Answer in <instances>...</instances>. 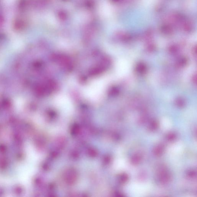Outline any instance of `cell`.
Wrapping results in <instances>:
<instances>
[{
  "instance_id": "1",
  "label": "cell",
  "mask_w": 197,
  "mask_h": 197,
  "mask_svg": "<svg viewBox=\"0 0 197 197\" xmlns=\"http://www.w3.org/2000/svg\"><path fill=\"white\" fill-rule=\"evenodd\" d=\"M136 71L138 73L140 74H144L145 73L147 70V67L146 66L145 64H144L141 63L138 64L136 67Z\"/></svg>"
},
{
  "instance_id": "2",
  "label": "cell",
  "mask_w": 197,
  "mask_h": 197,
  "mask_svg": "<svg viewBox=\"0 0 197 197\" xmlns=\"http://www.w3.org/2000/svg\"><path fill=\"white\" fill-rule=\"evenodd\" d=\"M142 159V156L140 154H136L133 156L131 160V162L134 164H138Z\"/></svg>"
},
{
  "instance_id": "3",
  "label": "cell",
  "mask_w": 197,
  "mask_h": 197,
  "mask_svg": "<svg viewBox=\"0 0 197 197\" xmlns=\"http://www.w3.org/2000/svg\"><path fill=\"white\" fill-rule=\"evenodd\" d=\"M164 151V147L162 145H159L155 148L154 153L157 156H160L162 154Z\"/></svg>"
},
{
  "instance_id": "4",
  "label": "cell",
  "mask_w": 197,
  "mask_h": 197,
  "mask_svg": "<svg viewBox=\"0 0 197 197\" xmlns=\"http://www.w3.org/2000/svg\"><path fill=\"white\" fill-rule=\"evenodd\" d=\"M176 104L179 107H182L185 105V101L182 98H178L176 100Z\"/></svg>"
},
{
  "instance_id": "5",
  "label": "cell",
  "mask_w": 197,
  "mask_h": 197,
  "mask_svg": "<svg viewBox=\"0 0 197 197\" xmlns=\"http://www.w3.org/2000/svg\"><path fill=\"white\" fill-rule=\"evenodd\" d=\"M187 60L185 58H182L179 61L178 63L179 65L183 66L187 64Z\"/></svg>"
},
{
  "instance_id": "6",
  "label": "cell",
  "mask_w": 197,
  "mask_h": 197,
  "mask_svg": "<svg viewBox=\"0 0 197 197\" xmlns=\"http://www.w3.org/2000/svg\"><path fill=\"white\" fill-rule=\"evenodd\" d=\"M158 126V124L155 121H153L151 123V124L150 126V128L151 130H156L157 127Z\"/></svg>"
},
{
  "instance_id": "7",
  "label": "cell",
  "mask_w": 197,
  "mask_h": 197,
  "mask_svg": "<svg viewBox=\"0 0 197 197\" xmlns=\"http://www.w3.org/2000/svg\"><path fill=\"white\" fill-rule=\"evenodd\" d=\"M177 48L175 46H172L171 47H170L169 50L170 52H171L172 53H175L177 52Z\"/></svg>"
},
{
  "instance_id": "8",
  "label": "cell",
  "mask_w": 197,
  "mask_h": 197,
  "mask_svg": "<svg viewBox=\"0 0 197 197\" xmlns=\"http://www.w3.org/2000/svg\"><path fill=\"white\" fill-rule=\"evenodd\" d=\"M175 138V135L173 133H170L168 136V139L169 141H173Z\"/></svg>"
},
{
  "instance_id": "9",
  "label": "cell",
  "mask_w": 197,
  "mask_h": 197,
  "mask_svg": "<svg viewBox=\"0 0 197 197\" xmlns=\"http://www.w3.org/2000/svg\"><path fill=\"white\" fill-rule=\"evenodd\" d=\"M128 179V177L127 176L126 174H123L121 176V181L123 182H125L127 181V180Z\"/></svg>"
},
{
  "instance_id": "10",
  "label": "cell",
  "mask_w": 197,
  "mask_h": 197,
  "mask_svg": "<svg viewBox=\"0 0 197 197\" xmlns=\"http://www.w3.org/2000/svg\"><path fill=\"white\" fill-rule=\"evenodd\" d=\"M195 175L196 173H194V171H190L189 173V176L190 177H194V175Z\"/></svg>"
},
{
  "instance_id": "11",
  "label": "cell",
  "mask_w": 197,
  "mask_h": 197,
  "mask_svg": "<svg viewBox=\"0 0 197 197\" xmlns=\"http://www.w3.org/2000/svg\"><path fill=\"white\" fill-rule=\"evenodd\" d=\"M193 79V80L194 82H195V83H196V80H197V79H196V75H194L193 77V78H192Z\"/></svg>"
}]
</instances>
